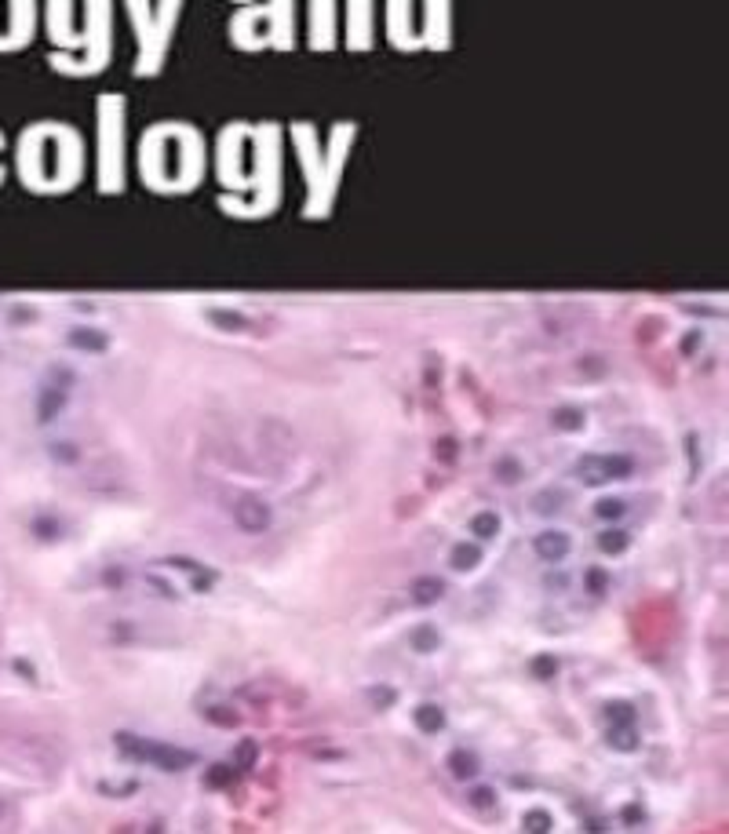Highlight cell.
<instances>
[{"label": "cell", "mask_w": 729, "mask_h": 834, "mask_svg": "<svg viewBox=\"0 0 729 834\" xmlns=\"http://www.w3.org/2000/svg\"><path fill=\"white\" fill-rule=\"evenodd\" d=\"M580 474L587 485H605V481H613V477H627L631 459L627 456H583Z\"/></svg>", "instance_id": "6da1fadb"}, {"label": "cell", "mask_w": 729, "mask_h": 834, "mask_svg": "<svg viewBox=\"0 0 729 834\" xmlns=\"http://www.w3.org/2000/svg\"><path fill=\"white\" fill-rule=\"evenodd\" d=\"M536 550H540V558L558 561V558H565L569 539H565L562 532H543V536H536Z\"/></svg>", "instance_id": "7a4b0ae2"}, {"label": "cell", "mask_w": 729, "mask_h": 834, "mask_svg": "<svg viewBox=\"0 0 729 834\" xmlns=\"http://www.w3.org/2000/svg\"><path fill=\"white\" fill-rule=\"evenodd\" d=\"M416 721H420L423 729H437V725H442V714H437L434 707H420L416 710Z\"/></svg>", "instance_id": "3957f363"}, {"label": "cell", "mask_w": 729, "mask_h": 834, "mask_svg": "<svg viewBox=\"0 0 729 834\" xmlns=\"http://www.w3.org/2000/svg\"><path fill=\"white\" fill-rule=\"evenodd\" d=\"M470 529L485 539V536H489V532L496 529V518H492V514H481V518H474V525H470Z\"/></svg>", "instance_id": "277c9868"}]
</instances>
